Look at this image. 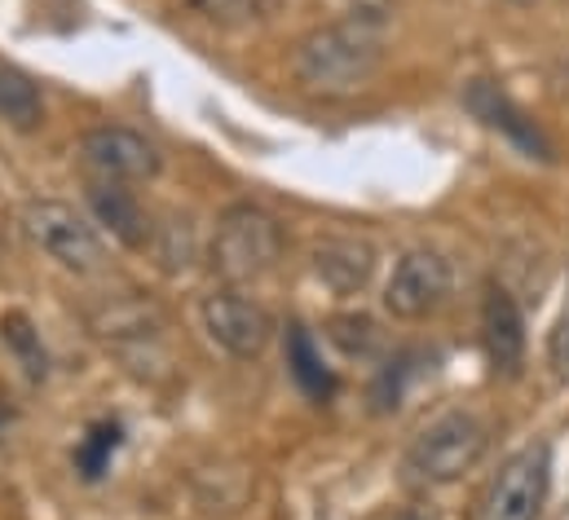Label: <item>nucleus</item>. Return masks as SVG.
I'll return each instance as SVG.
<instances>
[{"instance_id":"obj_1","label":"nucleus","mask_w":569,"mask_h":520,"mask_svg":"<svg viewBox=\"0 0 569 520\" xmlns=\"http://www.w3.org/2000/svg\"><path fill=\"white\" fill-rule=\"evenodd\" d=\"M385 67V22L371 13H349L300 36L291 53V76L305 93L349 98L376 80Z\"/></svg>"},{"instance_id":"obj_2","label":"nucleus","mask_w":569,"mask_h":520,"mask_svg":"<svg viewBox=\"0 0 569 520\" xmlns=\"http://www.w3.org/2000/svg\"><path fill=\"white\" fill-rule=\"evenodd\" d=\"M283 257V226L257 208V203H234L221 212L217 221V234H212V273L226 282V287H243V282H257L261 273H270Z\"/></svg>"},{"instance_id":"obj_3","label":"nucleus","mask_w":569,"mask_h":520,"mask_svg":"<svg viewBox=\"0 0 569 520\" xmlns=\"http://www.w3.org/2000/svg\"><path fill=\"white\" fill-rule=\"evenodd\" d=\"M490 446V432L477 414L468 410H450L441 419H432L425 432L411 441L407 450V472L425 486H450L459 481L463 472H472L481 463Z\"/></svg>"},{"instance_id":"obj_4","label":"nucleus","mask_w":569,"mask_h":520,"mask_svg":"<svg viewBox=\"0 0 569 520\" xmlns=\"http://www.w3.org/2000/svg\"><path fill=\"white\" fill-rule=\"evenodd\" d=\"M548 490H552V450L539 441L503 459V468L490 477L477 503V520H539Z\"/></svg>"},{"instance_id":"obj_5","label":"nucleus","mask_w":569,"mask_h":520,"mask_svg":"<svg viewBox=\"0 0 569 520\" xmlns=\"http://www.w3.org/2000/svg\"><path fill=\"white\" fill-rule=\"evenodd\" d=\"M199 318H203V331L212 336V344H221L230 358H261L274 340V318L261 300L243 296L239 287H221L212 296H203L199 304Z\"/></svg>"},{"instance_id":"obj_6","label":"nucleus","mask_w":569,"mask_h":520,"mask_svg":"<svg viewBox=\"0 0 569 520\" xmlns=\"http://www.w3.org/2000/svg\"><path fill=\"white\" fill-rule=\"evenodd\" d=\"M27 234L40 252L58 260L62 269H76V273H93L102 264V239L93 234V226L71 208V203H58V199H36L27 208Z\"/></svg>"},{"instance_id":"obj_7","label":"nucleus","mask_w":569,"mask_h":520,"mask_svg":"<svg viewBox=\"0 0 569 520\" xmlns=\"http://www.w3.org/2000/svg\"><path fill=\"white\" fill-rule=\"evenodd\" d=\"M450 287H455L450 260L432 248H416L393 264V278L385 287V309L402 322H420L450 300Z\"/></svg>"},{"instance_id":"obj_8","label":"nucleus","mask_w":569,"mask_h":520,"mask_svg":"<svg viewBox=\"0 0 569 520\" xmlns=\"http://www.w3.org/2000/svg\"><path fill=\"white\" fill-rule=\"evenodd\" d=\"M84 163L102 181H150L159 172V150L133 129H93L80 141Z\"/></svg>"},{"instance_id":"obj_9","label":"nucleus","mask_w":569,"mask_h":520,"mask_svg":"<svg viewBox=\"0 0 569 520\" xmlns=\"http://www.w3.org/2000/svg\"><path fill=\"white\" fill-rule=\"evenodd\" d=\"M463 102H468V111L486 124V129L503 132L517 150H526V154H535V159H552V146H548V137L539 132V124L526 116V111H517L495 84H486V80H472L468 84V93H463Z\"/></svg>"},{"instance_id":"obj_10","label":"nucleus","mask_w":569,"mask_h":520,"mask_svg":"<svg viewBox=\"0 0 569 520\" xmlns=\"http://www.w3.org/2000/svg\"><path fill=\"white\" fill-rule=\"evenodd\" d=\"M481 340H486V353H490L495 371L512 376L521 367V358H526V322H521L517 300L503 287H490V296L481 304Z\"/></svg>"},{"instance_id":"obj_11","label":"nucleus","mask_w":569,"mask_h":520,"mask_svg":"<svg viewBox=\"0 0 569 520\" xmlns=\"http://www.w3.org/2000/svg\"><path fill=\"white\" fill-rule=\"evenodd\" d=\"M313 269L340 296H353V291H362L371 282L376 252H371V243H358V239H327V243L313 248Z\"/></svg>"},{"instance_id":"obj_12","label":"nucleus","mask_w":569,"mask_h":520,"mask_svg":"<svg viewBox=\"0 0 569 520\" xmlns=\"http://www.w3.org/2000/svg\"><path fill=\"white\" fill-rule=\"evenodd\" d=\"M89 208H93V217H98L124 248H146L150 221H146L142 203H138L120 181H93V186H89Z\"/></svg>"},{"instance_id":"obj_13","label":"nucleus","mask_w":569,"mask_h":520,"mask_svg":"<svg viewBox=\"0 0 569 520\" xmlns=\"http://www.w3.org/2000/svg\"><path fill=\"white\" fill-rule=\"evenodd\" d=\"M93 331L102 336V340H150V336H159L163 331V313L150 304V300H138V296H129V300H107L102 309H93Z\"/></svg>"},{"instance_id":"obj_14","label":"nucleus","mask_w":569,"mask_h":520,"mask_svg":"<svg viewBox=\"0 0 569 520\" xmlns=\"http://www.w3.org/2000/svg\"><path fill=\"white\" fill-rule=\"evenodd\" d=\"M0 120L18 132L40 129V120H44L40 84H36L22 67H13V62H4V58H0Z\"/></svg>"},{"instance_id":"obj_15","label":"nucleus","mask_w":569,"mask_h":520,"mask_svg":"<svg viewBox=\"0 0 569 520\" xmlns=\"http://www.w3.org/2000/svg\"><path fill=\"white\" fill-rule=\"evenodd\" d=\"M287 367H291L296 384L309 392L313 401H327V397L336 392V380H331V371L322 367V358H318L313 340L305 336V327H287Z\"/></svg>"},{"instance_id":"obj_16","label":"nucleus","mask_w":569,"mask_h":520,"mask_svg":"<svg viewBox=\"0 0 569 520\" xmlns=\"http://www.w3.org/2000/svg\"><path fill=\"white\" fill-rule=\"evenodd\" d=\"M116 446H120V428H116V423H93L89 437H84L80 450H76V468H80L89 481H98V477L107 472Z\"/></svg>"},{"instance_id":"obj_17","label":"nucleus","mask_w":569,"mask_h":520,"mask_svg":"<svg viewBox=\"0 0 569 520\" xmlns=\"http://www.w3.org/2000/svg\"><path fill=\"white\" fill-rule=\"evenodd\" d=\"M327 336H331L345 353H371V349L380 344L376 322L362 318V313H340V318H331V322H327Z\"/></svg>"},{"instance_id":"obj_18","label":"nucleus","mask_w":569,"mask_h":520,"mask_svg":"<svg viewBox=\"0 0 569 520\" xmlns=\"http://www.w3.org/2000/svg\"><path fill=\"white\" fill-rule=\"evenodd\" d=\"M4 340L27 358V362H40V336H36V327H31V318L27 313H4Z\"/></svg>"},{"instance_id":"obj_19","label":"nucleus","mask_w":569,"mask_h":520,"mask_svg":"<svg viewBox=\"0 0 569 520\" xmlns=\"http://www.w3.org/2000/svg\"><path fill=\"white\" fill-rule=\"evenodd\" d=\"M548 358H552V371L569 380V309L561 313V322L552 327V340H548Z\"/></svg>"}]
</instances>
